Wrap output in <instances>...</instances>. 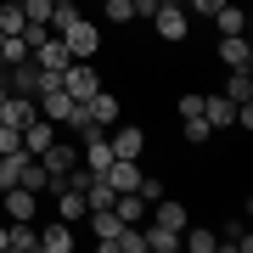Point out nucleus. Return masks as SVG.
I'll list each match as a JSON object with an SVG mask.
<instances>
[{"instance_id": "1", "label": "nucleus", "mask_w": 253, "mask_h": 253, "mask_svg": "<svg viewBox=\"0 0 253 253\" xmlns=\"http://www.w3.org/2000/svg\"><path fill=\"white\" fill-rule=\"evenodd\" d=\"M56 40L68 45V56H73V62H90V56L101 51V23H96V17H84V11H79V17H73V23H68V28H62Z\"/></svg>"}, {"instance_id": "2", "label": "nucleus", "mask_w": 253, "mask_h": 253, "mask_svg": "<svg viewBox=\"0 0 253 253\" xmlns=\"http://www.w3.org/2000/svg\"><path fill=\"white\" fill-rule=\"evenodd\" d=\"M146 23H152V34L163 40V45H180V40L191 34V17H186L180 0H158V11H152Z\"/></svg>"}, {"instance_id": "3", "label": "nucleus", "mask_w": 253, "mask_h": 253, "mask_svg": "<svg viewBox=\"0 0 253 253\" xmlns=\"http://www.w3.org/2000/svg\"><path fill=\"white\" fill-rule=\"evenodd\" d=\"M62 90H68L73 101H84V96L101 90V73H96L90 62H68V68H62Z\"/></svg>"}, {"instance_id": "4", "label": "nucleus", "mask_w": 253, "mask_h": 253, "mask_svg": "<svg viewBox=\"0 0 253 253\" xmlns=\"http://www.w3.org/2000/svg\"><path fill=\"white\" fill-rule=\"evenodd\" d=\"M118 113H124V101H118L107 84H101L96 96H84V118H90V124H101V129H113L118 124Z\"/></svg>"}, {"instance_id": "5", "label": "nucleus", "mask_w": 253, "mask_h": 253, "mask_svg": "<svg viewBox=\"0 0 253 253\" xmlns=\"http://www.w3.org/2000/svg\"><path fill=\"white\" fill-rule=\"evenodd\" d=\"M118 231H124V219L113 208H90V236H96L101 253H118Z\"/></svg>"}, {"instance_id": "6", "label": "nucleus", "mask_w": 253, "mask_h": 253, "mask_svg": "<svg viewBox=\"0 0 253 253\" xmlns=\"http://www.w3.org/2000/svg\"><path fill=\"white\" fill-rule=\"evenodd\" d=\"M107 146H113V158H141L146 152V129L141 124H113Z\"/></svg>"}, {"instance_id": "7", "label": "nucleus", "mask_w": 253, "mask_h": 253, "mask_svg": "<svg viewBox=\"0 0 253 253\" xmlns=\"http://www.w3.org/2000/svg\"><path fill=\"white\" fill-rule=\"evenodd\" d=\"M219 62H225L231 73H248V68H253V45H248V34H219Z\"/></svg>"}, {"instance_id": "8", "label": "nucleus", "mask_w": 253, "mask_h": 253, "mask_svg": "<svg viewBox=\"0 0 253 253\" xmlns=\"http://www.w3.org/2000/svg\"><path fill=\"white\" fill-rule=\"evenodd\" d=\"M0 208H6V219H34L40 191H28V186H6V191H0Z\"/></svg>"}, {"instance_id": "9", "label": "nucleus", "mask_w": 253, "mask_h": 253, "mask_svg": "<svg viewBox=\"0 0 253 253\" xmlns=\"http://www.w3.org/2000/svg\"><path fill=\"white\" fill-rule=\"evenodd\" d=\"M56 135H62V129H56L51 118H34V124H23V152H28V158H40Z\"/></svg>"}, {"instance_id": "10", "label": "nucleus", "mask_w": 253, "mask_h": 253, "mask_svg": "<svg viewBox=\"0 0 253 253\" xmlns=\"http://www.w3.org/2000/svg\"><path fill=\"white\" fill-rule=\"evenodd\" d=\"M0 118H6L11 129H23V124L40 118V101H34V96H6V101H0Z\"/></svg>"}, {"instance_id": "11", "label": "nucleus", "mask_w": 253, "mask_h": 253, "mask_svg": "<svg viewBox=\"0 0 253 253\" xmlns=\"http://www.w3.org/2000/svg\"><path fill=\"white\" fill-rule=\"evenodd\" d=\"M152 225H169V231H186V225H191V214H186V203H174L169 191H163V197L152 203Z\"/></svg>"}, {"instance_id": "12", "label": "nucleus", "mask_w": 253, "mask_h": 253, "mask_svg": "<svg viewBox=\"0 0 253 253\" xmlns=\"http://www.w3.org/2000/svg\"><path fill=\"white\" fill-rule=\"evenodd\" d=\"M40 163H45V174L56 180V174H68L73 163H79V146H62V135H56V141L45 146V152H40Z\"/></svg>"}, {"instance_id": "13", "label": "nucleus", "mask_w": 253, "mask_h": 253, "mask_svg": "<svg viewBox=\"0 0 253 253\" xmlns=\"http://www.w3.org/2000/svg\"><path fill=\"white\" fill-rule=\"evenodd\" d=\"M68 62H73V56H68V45H62L56 34H51V40H40V45H34V68H56V73H62Z\"/></svg>"}, {"instance_id": "14", "label": "nucleus", "mask_w": 253, "mask_h": 253, "mask_svg": "<svg viewBox=\"0 0 253 253\" xmlns=\"http://www.w3.org/2000/svg\"><path fill=\"white\" fill-rule=\"evenodd\" d=\"M203 118H208L214 129H231V124H236V101H231V96H203Z\"/></svg>"}, {"instance_id": "15", "label": "nucleus", "mask_w": 253, "mask_h": 253, "mask_svg": "<svg viewBox=\"0 0 253 253\" xmlns=\"http://www.w3.org/2000/svg\"><path fill=\"white\" fill-rule=\"evenodd\" d=\"M40 248H45V253H68L73 248V225H68V219H51V225L40 231Z\"/></svg>"}, {"instance_id": "16", "label": "nucleus", "mask_w": 253, "mask_h": 253, "mask_svg": "<svg viewBox=\"0 0 253 253\" xmlns=\"http://www.w3.org/2000/svg\"><path fill=\"white\" fill-rule=\"evenodd\" d=\"M180 248H186V253H219V231H203V225L191 231V225H186V231H180Z\"/></svg>"}, {"instance_id": "17", "label": "nucleus", "mask_w": 253, "mask_h": 253, "mask_svg": "<svg viewBox=\"0 0 253 253\" xmlns=\"http://www.w3.org/2000/svg\"><path fill=\"white\" fill-rule=\"evenodd\" d=\"M214 28H219V34H248V11H242V6H231V0H225V6L214 11Z\"/></svg>"}, {"instance_id": "18", "label": "nucleus", "mask_w": 253, "mask_h": 253, "mask_svg": "<svg viewBox=\"0 0 253 253\" xmlns=\"http://www.w3.org/2000/svg\"><path fill=\"white\" fill-rule=\"evenodd\" d=\"M146 253H180V231L152 225V231H146Z\"/></svg>"}, {"instance_id": "19", "label": "nucleus", "mask_w": 253, "mask_h": 253, "mask_svg": "<svg viewBox=\"0 0 253 253\" xmlns=\"http://www.w3.org/2000/svg\"><path fill=\"white\" fill-rule=\"evenodd\" d=\"M180 135H186V146H208V141H214V124L197 113V118H186V124H180Z\"/></svg>"}, {"instance_id": "20", "label": "nucleus", "mask_w": 253, "mask_h": 253, "mask_svg": "<svg viewBox=\"0 0 253 253\" xmlns=\"http://www.w3.org/2000/svg\"><path fill=\"white\" fill-rule=\"evenodd\" d=\"M219 248H231V253H248V248H253V236H248L242 219H231V225L219 231Z\"/></svg>"}, {"instance_id": "21", "label": "nucleus", "mask_w": 253, "mask_h": 253, "mask_svg": "<svg viewBox=\"0 0 253 253\" xmlns=\"http://www.w3.org/2000/svg\"><path fill=\"white\" fill-rule=\"evenodd\" d=\"M28 56H34V51H28L23 34H6V40H0V62H6V68H11V62H28Z\"/></svg>"}, {"instance_id": "22", "label": "nucleus", "mask_w": 253, "mask_h": 253, "mask_svg": "<svg viewBox=\"0 0 253 253\" xmlns=\"http://www.w3.org/2000/svg\"><path fill=\"white\" fill-rule=\"evenodd\" d=\"M96 6H101V17H107L113 28L118 23H135V6H129V0H96Z\"/></svg>"}, {"instance_id": "23", "label": "nucleus", "mask_w": 253, "mask_h": 253, "mask_svg": "<svg viewBox=\"0 0 253 253\" xmlns=\"http://www.w3.org/2000/svg\"><path fill=\"white\" fill-rule=\"evenodd\" d=\"M219 96H231L236 107H242V101H253V79H248V73H231V79H225V90H219Z\"/></svg>"}, {"instance_id": "24", "label": "nucleus", "mask_w": 253, "mask_h": 253, "mask_svg": "<svg viewBox=\"0 0 253 253\" xmlns=\"http://www.w3.org/2000/svg\"><path fill=\"white\" fill-rule=\"evenodd\" d=\"M84 203H90V208H107L113 203V186L101 180V174H90V180H84Z\"/></svg>"}, {"instance_id": "25", "label": "nucleus", "mask_w": 253, "mask_h": 253, "mask_svg": "<svg viewBox=\"0 0 253 253\" xmlns=\"http://www.w3.org/2000/svg\"><path fill=\"white\" fill-rule=\"evenodd\" d=\"M23 6H17V0H6V6H0V34H23Z\"/></svg>"}, {"instance_id": "26", "label": "nucleus", "mask_w": 253, "mask_h": 253, "mask_svg": "<svg viewBox=\"0 0 253 253\" xmlns=\"http://www.w3.org/2000/svg\"><path fill=\"white\" fill-rule=\"evenodd\" d=\"M135 191H141V197H146V208H152V203L163 197V180H158V174H141V186H135Z\"/></svg>"}, {"instance_id": "27", "label": "nucleus", "mask_w": 253, "mask_h": 253, "mask_svg": "<svg viewBox=\"0 0 253 253\" xmlns=\"http://www.w3.org/2000/svg\"><path fill=\"white\" fill-rule=\"evenodd\" d=\"M17 146H23V129H11L6 118H0V152H17Z\"/></svg>"}, {"instance_id": "28", "label": "nucleus", "mask_w": 253, "mask_h": 253, "mask_svg": "<svg viewBox=\"0 0 253 253\" xmlns=\"http://www.w3.org/2000/svg\"><path fill=\"white\" fill-rule=\"evenodd\" d=\"M23 40H28V51H34L40 40H51V23H23Z\"/></svg>"}, {"instance_id": "29", "label": "nucleus", "mask_w": 253, "mask_h": 253, "mask_svg": "<svg viewBox=\"0 0 253 253\" xmlns=\"http://www.w3.org/2000/svg\"><path fill=\"white\" fill-rule=\"evenodd\" d=\"M197 113H203V90H186L180 96V118H197Z\"/></svg>"}, {"instance_id": "30", "label": "nucleus", "mask_w": 253, "mask_h": 253, "mask_svg": "<svg viewBox=\"0 0 253 253\" xmlns=\"http://www.w3.org/2000/svg\"><path fill=\"white\" fill-rule=\"evenodd\" d=\"M219 6H225V0H186V11H197V17H214Z\"/></svg>"}, {"instance_id": "31", "label": "nucleus", "mask_w": 253, "mask_h": 253, "mask_svg": "<svg viewBox=\"0 0 253 253\" xmlns=\"http://www.w3.org/2000/svg\"><path fill=\"white\" fill-rule=\"evenodd\" d=\"M0 253H11V225H0Z\"/></svg>"}, {"instance_id": "32", "label": "nucleus", "mask_w": 253, "mask_h": 253, "mask_svg": "<svg viewBox=\"0 0 253 253\" xmlns=\"http://www.w3.org/2000/svg\"><path fill=\"white\" fill-rule=\"evenodd\" d=\"M6 96H11V90H6V79H0V101H6Z\"/></svg>"}, {"instance_id": "33", "label": "nucleus", "mask_w": 253, "mask_h": 253, "mask_svg": "<svg viewBox=\"0 0 253 253\" xmlns=\"http://www.w3.org/2000/svg\"><path fill=\"white\" fill-rule=\"evenodd\" d=\"M79 6H96V0H79Z\"/></svg>"}, {"instance_id": "34", "label": "nucleus", "mask_w": 253, "mask_h": 253, "mask_svg": "<svg viewBox=\"0 0 253 253\" xmlns=\"http://www.w3.org/2000/svg\"><path fill=\"white\" fill-rule=\"evenodd\" d=\"M0 73H6V62H0Z\"/></svg>"}, {"instance_id": "35", "label": "nucleus", "mask_w": 253, "mask_h": 253, "mask_svg": "<svg viewBox=\"0 0 253 253\" xmlns=\"http://www.w3.org/2000/svg\"><path fill=\"white\" fill-rule=\"evenodd\" d=\"M180 6H186V0H180Z\"/></svg>"}]
</instances>
